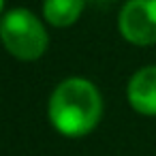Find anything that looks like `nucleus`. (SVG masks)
Instances as JSON below:
<instances>
[{"mask_svg":"<svg viewBox=\"0 0 156 156\" xmlns=\"http://www.w3.org/2000/svg\"><path fill=\"white\" fill-rule=\"evenodd\" d=\"M2 11H5V0H0V15H2Z\"/></svg>","mask_w":156,"mask_h":156,"instance_id":"nucleus-7","label":"nucleus"},{"mask_svg":"<svg viewBox=\"0 0 156 156\" xmlns=\"http://www.w3.org/2000/svg\"><path fill=\"white\" fill-rule=\"evenodd\" d=\"M126 101L133 111L156 118V64L135 71L126 83Z\"/></svg>","mask_w":156,"mask_h":156,"instance_id":"nucleus-4","label":"nucleus"},{"mask_svg":"<svg viewBox=\"0 0 156 156\" xmlns=\"http://www.w3.org/2000/svg\"><path fill=\"white\" fill-rule=\"evenodd\" d=\"M90 2H101V5H109V2H113V0H90Z\"/></svg>","mask_w":156,"mask_h":156,"instance_id":"nucleus-6","label":"nucleus"},{"mask_svg":"<svg viewBox=\"0 0 156 156\" xmlns=\"http://www.w3.org/2000/svg\"><path fill=\"white\" fill-rule=\"evenodd\" d=\"M118 30L130 45H156V0H126L118 15Z\"/></svg>","mask_w":156,"mask_h":156,"instance_id":"nucleus-3","label":"nucleus"},{"mask_svg":"<svg viewBox=\"0 0 156 156\" xmlns=\"http://www.w3.org/2000/svg\"><path fill=\"white\" fill-rule=\"evenodd\" d=\"M0 43L15 60L34 62L45 56L49 34L45 22H41L32 11L15 7L0 17Z\"/></svg>","mask_w":156,"mask_h":156,"instance_id":"nucleus-2","label":"nucleus"},{"mask_svg":"<svg viewBox=\"0 0 156 156\" xmlns=\"http://www.w3.org/2000/svg\"><path fill=\"white\" fill-rule=\"evenodd\" d=\"M47 118L62 137H86L101 124L103 96L90 79L66 77L54 88L49 96Z\"/></svg>","mask_w":156,"mask_h":156,"instance_id":"nucleus-1","label":"nucleus"},{"mask_svg":"<svg viewBox=\"0 0 156 156\" xmlns=\"http://www.w3.org/2000/svg\"><path fill=\"white\" fill-rule=\"evenodd\" d=\"M88 0H43V22L51 28H71L79 22Z\"/></svg>","mask_w":156,"mask_h":156,"instance_id":"nucleus-5","label":"nucleus"}]
</instances>
